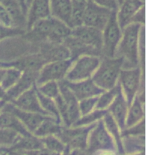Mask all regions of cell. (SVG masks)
<instances>
[{
    "label": "cell",
    "instance_id": "1",
    "mask_svg": "<svg viewBox=\"0 0 146 155\" xmlns=\"http://www.w3.org/2000/svg\"><path fill=\"white\" fill-rule=\"evenodd\" d=\"M142 24L131 22L122 29V35L115 56H119L132 65L139 66V38Z\"/></svg>",
    "mask_w": 146,
    "mask_h": 155
},
{
    "label": "cell",
    "instance_id": "2",
    "mask_svg": "<svg viewBox=\"0 0 146 155\" xmlns=\"http://www.w3.org/2000/svg\"><path fill=\"white\" fill-rule=\"evenodd\" d=\"M124 63V59L119 56L101 58L91 79L102 90L113 88L118 83L119 74Z\"/></svg>",
    "mask_w": 146,
    "mask_h": 155
},
{
    "label": "cell",
    "instance_id": "3",
    "mask_svg": "<svg viewBox=\"0 0 146 155\" xmlns=\"http://www.w3.org/2000/svg\"><path fill=\"white\" fill-rule=\"evenodd\" d=\"M116 11L113 10L109 17L107 23L102 30V49L101 54L103 57H114L120 42L122 29L117 20Z\"/></svg>",
    "mask_w": 146,
    "mask_h": 155
},
{
    "label": "cell",
    "instance_id": "4",
    "mask_svg": "<svg viewBox=\"0 0 146 155\" xmlns=\"http://www.w3.org/2000/svg\"><path fill=\"white\" fill-rule=\"evenodd\" d=\"M100 57L94 55H82L72 61L71 67L66 74L65 80L76 82L92 77L100 63Z\"/></svg>",
    "mask_w": 146,
    "mask_h": 155
},
{
    "label": "cell",
    "instance_id": "5",
    "mask_svg": "<svg viewBox=\"0 0 146 155\" xmlns=\"http://www.w3.org/2000/svg\"><path fill=\"white\" fill-rule=\"evenodd\" d=\"M94 125L95 124L87 125V126L62 127L57 136L69 149L86 150L89 133L94 127Z\"/></svg>",
    "mask_w": 146,
    "mask_h": 155
},
{
    "label": "cell",
    "instance_id": "6",
    "mask_svg": "<svg viewBox=\"0 0 146 155\" xmlns=\"http://www.w3.org/2000/svg\"><path fill=\"white\" fill-rule=\"evenodd\" d=\"M114 149L115 144L113 138L106 130L102 119L99 120L96 122L89 133L86 150L88 153L93 154L97 151H113Z\"/></svg>",
    "mask_w": 146,
    "mask_h": 155
},
{
    "label": "cell",
    "instance_id": "7",
    "mask_svg": "<svg viewBox=\"0 0 146 155\" xmlns=\"http://www.w3.org/2000/svg\"><path fill=\"white\" fill-rule=\"evenodd\" d=\"M141 69L139 66L132 67L129 69H123L120 71L118 78V84L120 86L122 94L124 95L128 107L137 96V92L140 86Z\"/></svg>",
    "mask_w": 146,
    "mask_h": 155
},
{
    "label": "cell",
    "instance_id": "8",
    "mask_svg": "<svg viewBox=\"0 0 146 155\" xmlns=\"http://www.w3.org/2000/svg\"><path fill=\"white\" fill-rule=\"evenodd\" d=\"M72 60L65 59V60H58L47 62L42 66L36 79V85H40L47 81L59 82L64 80L66 74L71 67Z\"/></svg>",
    "mask_w": 146,
    "mask_h": 155
},
{
    "label": "cell",
    "instance_id": "9",
    "mask_svg": "<svg viewBox=\"0 0 146 155\" xmlns=\"http://www.w3.org/2000/svg\"><path fill=\"white\" fill-rule=\"evenodd\" d=\"M112 11L113 10L102 7L87 0L83 16V25L90 26L102 31Z\"/></svg>",
    "mask_w": 146,
    "mask_h": 155
},
{
    "label": "cell",
    "instance_id": "10",
    "mask_svg": "<svg viewBox=\"0 0 146 155\" xmlns=\"http://www.w3.org/2000/svg\"><path fill=\"white\" fill-rule=\"evenodd\" d=\"M71 35L77 38L82 43L91 47L101 54L102 49V32L90 26L81 25L71 29Z\"/></svg>",
    "mask_w": 146,
    "mask_h": 155
},
{
    "label": "cell",
    "instance_id": "11",
    "mask_svg": "<svg viewBox=\"0 0 146 155\" xmlns=\"http://www.w3.org/2000/svg\"><path fill=\"white\" fill-rule=\"evenodd\" d=\"M64 82L78 101L84 99V98L99 96L104 91L101 88H99L91 78L76 82H70L64 79Z\"/></svg>",
    "mask_w": 146,
    "mask_h": 155
},
{
    "label": "cell",
    "instance_id": "12",
    "mask_svg": "<svg viewBox=\"0 0 146 155\" xmlns=\"http://www.w3.org/2000/svg\"><path fill=\"white\" fill-rule=\"evenodd\" d=\"M50 16V0H32L26 13L25 31L29 30L34 23Z\"/></svg>",
    "mask_w": 146,
    "mask_h": 155
},
{
    "label": "cell",
    "instance_id": "13",
    "mask_svg": "<svg viewBox=\"0 0 146 155\" xmlns=\"http://www.w3.org/2000/svg\"><path fill=\"white\" fill-rule=\"evenodd\" d=\"M10 103L21 110L47 115L43 111L40 104H39L37 93H36V85H34L30 89H28V90H26L25 92H23L16 99L10 101Z\"/></svg>",
    "mask_w": 146,
    "mask_h": 155
},
{
    "label": "cell",
    "instance_id": "14",
    "mask_svg": "<svg viewBox=\"0 0 146 155\" xmlns=\"http://www.w3.org/2000/svg\"><path fill=\"white\" fill-rule=\"evenodd\" d=\"M5 107L7 108L8 110H10L12 113L18 118V120L24 125L26 129L32 134L34 133V131L36 130V128L39 126V124L47 117V115L21 110V109H19V108L15 107L10 102H6Z\"/></svg>",
    "mask_w": 146,
    "mask_h": 155
},
{
    "label": "cell",
    "instance_id": "15",
    "mask_svg": "<svg viewBox=\"0 0 146 155\" xmlns=\"http://www.w3.org/2000/svg\"><path fill=\"white\" fill-rule=\"evenodd\" d=\"M37 76L38 73H35V72H29V71L22 72L18 81L10 89L5 91L4 100L6 102H10L12 100H14L19 95H21L23 92H25L26 90H28V89H30L34 85H36Z\"/></svg>",
    "mask_w": 146,
    "mask_h": 155
},
{
    "label": "cell",
    "instance_id": "16",
    "mask_svg": "<svg viewBox=\"0 0 146 155\" xmlns=\"http://www.w3.org/2000/svg\"><path fill=\"white\" fill-rule=\"evenodd\" d=\"M39 54L44 59V61L52 62L58 60L70 59V53L67 47L63 43H51V42H41Z\"/></svg>",
    "mask_w": 146,
    "mask_h": 155
},
{
    "label": "cell",
    "instance_id": "17",
    "mask_svg": "<svg viewBox=\"0 0 146 155\" xmlns=\"http://www.w3.org/2000/svg\"><path fill=\"white\" fill-rule=\"evenodd\" d=\"M143 7V0H123V2L118 6L117 11H116L117 20L121 29H123L126 25L131 23L136 13Z\"/></svg>",
    "mask_w": 146,
    "mask_h": 155
},
{
    "label": "cell",
    "instance_id": "18",
    "mask_svg": "<svg viewBox=\"0 0 146 155\" xmlns=\"http://www.w3.org/2000/svg\"><path fill=\"white\" fill-rule=\"evenodd\" d=\"M58 84H59V91H60V94L65 101L66 106H67L68 121L71 126V125L80 117V112H79V107H78V100L76 99L74 94L72 93L70 89L65 84L64 80L59 81Z\"/></svg>",
    "mask_w": 146,
    "mask_h": 155
},
{
    "label": "cell",
    "instance_id": "19",
    "mask_svg": "<svg viewBox=\"0 0 146 155\" xmlns=\"http://www.w3.org/2000/svg\"><path fill=\"white\" fill-rule=\"evenodd\" d=\"M108 112L113 117V119L118 124L121 130L125 128V121H126V115H127L128 110V104L125 100L124 95L122 94L121 90L118 92L116 95L113 102L111 103L110 106L108 107Z\"/></svg>",
    "mask_w": 146,
    "mask_h": 155
},
{
    "label": "cell",
    "instance_id": "20",
    "mask_svg": "<svg viewBox=\"0 0 146 155\" xmlns=\"http://www.w3.org/2000/svg\"><path fill=\"white\" fill-rule=\"evenodd\" d=\"M46 63L44 59L41 57L39 53L26 55L24 57H21L17 60L10 62L11 67H15L19 69L20 71H29V72H35L39 73L42 66Z\"/></svg>",
    "mask_w": 146,
    "mask_h": 155
},
{
    "label": "cell",
    "instance_id": "21",
    "mask_svg": "<svg viewBox=\"0 0 146 155\" xmlns=\"http://www.w3.org/2000/svg\"><path fill=\"white\" fill-rule=\"evenodd\" d=\"M0 4L6 9L10 16L13 26L21 29L26 27V16L22 11V8L17 0H0Z\"/></svg>",
    "mask_w": 146,
    "mask_h": 155
},
{
    "label": "cell",
    "instance_id": "22",
    "mask_svg": "<svg viewBox=\"0 0 146 155\" xmlns=\"http://www.w3.org/2000/svg\"><path fill=\"white\" fill-rule=\"evenodd\" d=\"M72 9V0H50L51 17L69 26Z\"/></svg>",
    "mask_w": 146,
    "mask_h": 155
},
{
    "label": "cell",
    "instance_id": "23",
    "mask_svg": "<svg viewBox=\"0 0 146 155\" xmlns=\"http://www.w3.org/2000/svg\"><path fill=\"white\" fill-rule=\"evenodd\" d=\"M0 127L11 128V129L15 130L16 132H18L20 136H26V135L32 134L26 129L24 125L18 120V118L14 114L5 107V105L0 112Z\"/></svg>",
    "mask_w": 146,
    "mask_h": 155
},
{
    "label": "cell",
    "instance_id": "24",
    "mask_svg": "<svg viewBox=\"0 0 146 155\" xmlns=\"http://www.w3.org/2000/svg\"><path fill=\"white\" fill-rule=\"evenodd\" d=\"M43 147L41 139L36 137L35 135L29 134L26 136H19L17 141L12 145L10 148L6 149L7 152H24V151L35 150Z\"/></svg>",
    "mask_w": 146,
    "mask_h": 155
},
{
    "label": "cell",
    "instance_id": "25",
    "mask_svg": "<svg viewBox=\"0 0 146 155\" xmlns=\"http://www.w3.org/2000/svg\"><path fill=\"white\" fill-rule=\"evenodd\" d=\"M144 117V110H143V95L136 96L131 104L129 105L127 115H126L125 121V128L130 127L132 125L138 123Z\"/></svg>",
    "mask_w": 146,
    "mask_h": 155
},
{
    "label": "cell",
    "instance_id": "26",
    "mask_svg": "<svg viewBox=\"0 0 146 155\" xmlns=\"http://www.w3.org/2000/svg\"><path fill=\"white\" fill-rule=\"evenodd\" d=\"M102 121H103L106 130L108 131V133L113 138L114 143L116 144V146H117V150L119 154L120 155L124 154L125 149H124L123 140H122V136H121L120 127L118 126V124L116 123V121L113 119V117L111 116L109 112H107V113L104 115V117L102 118Z\"/></svg>",
    "mask_w": 146,
    "mask_h": 155
},
{
    "label": "cell",
    "instance_id": "27",
    "mask_svg": "<svg viewBox=\"0 0 146 155\" xmlns=\"http://www.w3.org/2000/svg\"><path fill=\"white\" fill-rule=\"evenodd\" d=\"M61 129L62 127L60 126V122H58L55 118L51 116H47L36 128L33 135L38 138H43L48 135H57Z\"/></svg>",
    "mask_w": 146,
    "mask_h": 155
},
{
    "label": "cell",
    "instance_id": "28",
    "mask_svg": "<svg viewBox=\"0 0 146 155\" xmlns=\"http://www.w3.org/2000/svg\"><path fill=\"white\" fill-rule=\"evenodd\" d=\"M71 34V28L65 23L54 18L53 26L51 28L50 34L47 38V42L51 43H63L66 38Z\"/></svg>",
    "mask_w": 146,
    "mask_h": 155
},
{
    "label": "cell",
    "instance_id": "29",
    "mask_svg": "<svg viewBox=\"0 0 146 155\" xmlns=\"http://www.w3.org/2000/svg\"><path fill=\"white\" fill-rule=\"evenodd\" d=\"M86 1H72L71 16L69 21V27L71 29L83 25V16L85 11Z\"/></svg>",
    "mask_w": 146,
    "mask_h": 155
},
{
    "label": "cell",
    "instance_id": "30",
    "mask_svg": "<svg viewBox=\"0 0 146 155\" xmlns=\"http://www.w3.org/2000/svg\"><path fill=\"white\" fill-rule=\"evenodd\" d=\"M121 89L118 83L116 84L113 88L104 90L97 97V102H96L95 109H108V107L111 105V103L114 100V98L116 97V95L118 94V92Z\"/></svg>",
    "mask_w": 146,
    "mask_h": 155
},
{
    "label": "cell",
    "instance_id": "31",
    "mask_svg": "<svg viewBox=\"0 0 146 155\" xmlns=\"http://www.w3.org/2000/svg\"><path fill=\"white\" fill-rule=\"evenodd\" d=\"M107 112V109H94L89 113L80 116L71 126H87V125L95 124L96 122L101 120Z\"/></svg>",
    "mask_w": 146,
    "mask_h": 155
},
{
    "label": "cell",
    "instance_id": "32",
    "mask_svg": "<svg viewBox=\"0 0 146 155\" xmlns=\"http://www.w3.org/2000/svg\"><path fill=\"white\" fill-rule=\"evenodd\" d=\"M22 74V71L15 67H7L5 68L4 74H3L1 82H0V86L3 90L7 91L8 89H10L16 82L18 81V79L20 78Z\"/></svg>",
    "mask_w": 146,
    "mask_h": 155
},
{
    "label": "cell",
    "instance_id": "33",
    "mask_svg": "<svg viewBox=\"0 0 146 155\" xmlns=\"http://www.w3.org/2000/svg\"><path fill=\"white\" fill-rule=\"evenodd\" d=\"M43 147L52 151V152L62 154L66 149V145L62 142L57 135H48L43 138H40Z\"/></svg>",
    "mask_w": 146,
    "mask_h": 155
},
{
    "label": "cell",
    "instance_id": "34",
    "mask_svg": "<svg viewBox=\"0 0 146 155\" xmlns=\"http://www.w3.org/2000/svg\"><path fill=\"white\" fill-rule=\"evenodd\" d=\"M20 135L11 128L0 127V146L10 148L14 144ZM6 151V150H5Z\"/></svg>",
    "mask_w": 146,
    "mask_h": 155
},
{
    "label": "cell",
    "instance_id": "35",
    "mask_svg": "<svg viewBox=\"0 0 146 155\" xmlns=\"http://www.w3.org/2000/svg\"><path fill=\"white\" fill-rule=\"evenodd\" d=\"M36 89L42 95L52 98V99L56 98L59 95V93H60V91H59V84L56 81H47L40 85H36Z\"/></svg>",
    "mask_w": 146,
    "mask_h": 155
},
{
    "label": "cell",
    "instance_id": "36",
    "mask_svg": "<svg viewBox=\"0 0 146 155\" xmlns=\"http://www.w3.org/2000/svg\"><path fill=\"white\" fill-rule=\"evenodd\" d=\"M144 135V119L139 121L138 123L132 125L130 127H126L122 130V137H130V136H143Z\"/></svg>",
    "mask_w": 146,
    "mask_h": 155
},
{
    "label": "cell",
    "instance_id": "37",
    "mask_svg": "<svg viewBox=\"0 0 146 155\" xmlns=\"http://www.w3.org/2000/svg\"><path fill=\"white\" fill-rule=\"evenodd\" d=\"M24 33V29L14 27V26H4L0 24V41L9 37H15V36L23 35Z\"/></svg>",
    "mask_w": 146,
    "mask_h": 155
},
{
    "label": "cell",
    "instance_id": "38",
    "mask_svg": "<svg viewBox=\"0 0 146 155\" xmlns=\"http://www.w3.org/2000/svg\"><path fill=\"white\" fill-rule=\"evenodd\" d=\"M97 97H88L84 98L78 101V107H79V112H80V116L85 115L91 112L92 110L95 109L96 107V102H97Z\"/></svg>",
    "mask_w": 146,
    "mask_h": 155
},
{
    "label": "cell",
    "instance_id": "39",
    "mask_svg": "<svg viewBox=\"0 0 146 155\" xmlns=\"http://www.w3.org/2000/svg\"><path fill=\"white\" fill-rule=\"evenodd\" d=\"M88 1H91L99 6L110 9V10H117L118 8L116 0H88Z\"/></svg>",
    "mask_w": 146,
    "mask_h": 155
},
{
    "label": "cell",
    "instance_id": "40",
    "mask_svg": "<svg viewBox=\"0 0 146 155\" xmlns=\"http://www.w3.org/2000/svg\"><path fill=\"white\" fill-rule=\"evenodd\" d=\"M0 24L4 26H13L12 20L8 14V12L6 11V9L1 4H0Z\"/></svg>",
    "mask_w": 146,
    "mask_h": 155
},
{
    "label": "cell",
    "instance_id": "41",
    "mask_svg": "<svg viewBox=\"0 0 146 155\" xmlns=\"http://www.w3.org/2000/svg\"><path fill=\"white\" fill-rule=\"evenodd\" d=\"M21 153L24 154V155H61V154H59V153L52 152V151L46 149V148H44V147L38 148V149H35V150L24 151V152H21Z\"/></svg>",
    "mask_w": 146,
    "mask_h": 155
},
{
    "label": "cell",
    "instance_id": "42",
    "mask_svg": "<svg viewBox=\"0 0 146 155\" xmlns=\"http://www.w3.org/2000/svg\"><path fill=\"white\" fill-rule=\"evenodd\" d=\"M17 1L21 6L23 13H24L25 16H26V13H27V5H26V1H25V0H17Z\"/></svg>",
    "mask_w": 146,
    "mask_h": 155
},
{
    "label": "cell",
    "instance_id": "43",
    "mask_svg": "<svg viewBox=\"0 0 146 155\" xmlns=\"http://www.w3.org/2000/svg\"><path fill=\"white\" fill-rule=\"evenodd\" d=\"M99 155H116L113 151H102Z\"/></svg>",
    "mask_w": 146,
    "mask_h": 155
},
{
    "label": "cell",
    "instance_id": "44",
    "mask_svg": "<svg viewBox=\"0 0 146 155\" xmlns=\"http://www.w3.org/2000/svg\"><path fill=\"white\" fill-rule=\"evenodd\" d=\"M4 70H5L4 67H0V82H1V79H2L3 74H4Z\"/></svg>",
    "mask_w": 146,
    "mask_h": 155
},
{
    "label": "cell",
    "instance_id": "45",
    "mask_svg": "<svg viewBox=\"0 0 146 155\" xmlns=\"http://www.w3.org/2000/svg\"><path fill=\"white\" fill-rule=\"evenodd\" d=\"M5 103H6V101H5V100H0V112H1L2 108L4 107Z\"/></svg>",
    "mask_w": 146,
    "mask_h": 155
},
{
    "label": "cell",
    "instance_id": "46",
    "mask_svg": "<svg viewBox=\"0 0 146 155\" xmlns=\"http://www.w3.org/2000/svg\"><path fill=\"white\" fill-rule=\"evenodd\" d=\"M122 155H144L143 151H141V152H136V153H131V154H122Z\"/></svg>",
    "mask_w": 146,
    "mask_h": 155
},
{
    "label": "cell",
    "instance_id": "47",
    "mask_svg": "<svg viewBox=\"0 0 146 155\" xmlns=\"http://www.w3.org/2000/svg\"><path fill=\"white\" fill-rule=\"evenodd\" d=\"M69 151H70V149H69V148L66 146V149H65V151L64 152H63L61 155H69Z\"/></svg>",
    "mask_w": 146,
    "mask_h": 155
},
{
    "label": "cell",
    "instance_id": "48",
    "mask_svg": "<svg viewBox=\"0 0 146 155\" xmlns=\"http://www.w3.org/2000/svg\"><path fill=\"white\" fill-rule=\"evenodd\" d=\"M25 1H26V5H27V8H28V6H29V4L31 3L32 0H25Z\"/></svg>",
    "mask_w": 146,
    "mask_h": 155
},
{
    "label": "cell",
    "instance_id": "49",
    "mask_svg": "<svg viewBox=\"0 0 146 155\" xmlns=\"http://www.w3.org/2000/svg\"><path fill=\"white\" fill-rule=\"evenodd\" d=\"M116 2H117V5L119 6L122 2H123V0H116Z\"/></svg>",
    "mask_w": 146,
    "mask_h": 155
},
{
    "label": "cell",
    "instance_id": "50",
    "mask_svg": "<svg viewBox=\"0 0 146 155\" xmlns=\"http://www.w3.org/2000/svg\"><path fill=\"white\" fill-rule=\"evenodd\" d=\"M12 153L13 155H24V154H22V153H18V152H10Z\"/></svg>",
    "mask_w": 146,
    "mask_h": 155
},
{
    "label": "cell",
    "instance_id": "51",
    "mask_svg": "<svg viewBox=\"0 0 146 155\" xmlns=\"http://www.w3.org/2000/svg\"><path fill=\"white\" fill-rule=\"evenodd\" d=\"M0 155H7V151H3V152L0 153Z\"/></svg>",
    "mask_w": 146,
    "mask_h": 155
},
{
    "label": "cell",
    "instance_id": "52",
    "mask_svg": "<svg viewBox=\"0 0 146 155\" xmlns=\"http://www.w3.org/2000/svg\"><path fill=\"white\" fill-rule=\"evenodd\" d=\"M3 151H5V149H4V148H0V153H1V152H3Z\"/></svg>",
    "mask_w": 146,
    "mask_h": 155
},
{
    "label": "cell",
    "instance_id": "53",
    "mask_svg": "<svg viewBox=\"0 0 146 155\" xmlns=\"http://www.w3.org/2000/svg\"><path fill=\"white\" fill-rule=\"evenodd\" d=\"M72 1H86V0H72Z\"/></svg>",
    "mask_w": 146,
    "mask_h": 155
},
{
    "label": "cell",
    "instance_id": "54",
    "mask_svg": "<svg viewBox=\"0 0 146 155\" xmlns=\"http://www.w3.org/2000/svg\"><path fill=\"white\" fill-rule=\"evenodd\" d=\"M7 155H13L12 153H10V152H7Z\"/></svg>",
    "mask_w": 146,
    "mask_h": 155
}]
</instances>
